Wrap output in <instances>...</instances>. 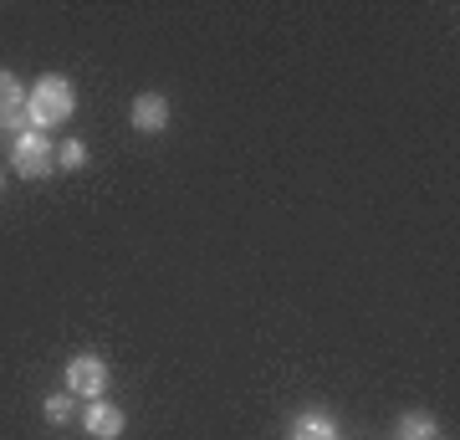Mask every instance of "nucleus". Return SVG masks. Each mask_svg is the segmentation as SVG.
<instances>
[{
	"mask_svg": "<svg viewBox=\"0 0 460 440\" xmlns=\"http://www.w3.org/2000/svg\"><path fill=\"white\" fill-rule=\"evenodd\" d=\"M72 108H77V93H72L66 77H41L31 87V98H26V118H31L36 133H47L51 123H66Z\"/></svg>",
	"mask_w": 460,
	"mask_h": 440,
	"instance_id": "f257e3e1",
	"label": "nucleus"
},
{
	"mask_svg": "<svg viewBox=\"0 0 460 440\" xmlns=\"http://www.w3.org/2000/svg\"><path fill=\"white\" fill-rule=\"evenodd\" d=\"M26 98H21V87H16V77L11 72H0V129H21L26 133Z\"/></svg>",
	"mask_w": 460,
	"mask_h": 440,
	"instance_id": "20e7f679",
	"label": "nucleus"
},
{
	"mask_svg": "<svg viewBox=\"0 0 460 440\" xmlns=\"http://www.w3.org/2000/svg\"><path fill=\"white\" fill-rule=\"evenodd\" d=\"M51 164H57V159H51L47 133H36V129L16 133V175H21V180H41Z\"/></svg>",
	"mask_w": 460,
	"mask_h": 440,
	"instance_id": "f03ea898",
	"label": "nucleus"
},
{
	"mask_svg": "<svg viewBox=\"0 0 460 440\" xmlns=\"http://www.w3.org/2000/svg\"><path fill=\"white\" fill-rule=\"evenodd\" d=\"M87 430H93L98 440L123 436V409H118V405H93V409H87Z\"/></svg>",
	"mask_w": 460,
	"mask_h": 440,
	"instance_id": "423d86ee",
	"label": "nucleus"
},
{
	"mask_svg": "<svg viewBox=\"0 0 460 440\" xmlns=\"http://www.w3.org/2000/svg\"><path fill=\"white\" fill-rule=\"evenodd\" d=\"M296 440H338V430H332L328 415H302L296 420Z\"/></svg>",
	"mask_w": 460,
	"mask_h": 440,
	"instance_id": "0eeeda50",
	"label": "nucleus"
},
{
	"mask_svg": "<svg viewBox=\"0 0 460 440\" xmlns=\"http://www.w3.org/2000/svg\"><path fill=\"white\" fill-rule=\"evenodd\" d=\"M399 436L404 440H435V420H429V415H404V420H399Z\"/></svg>",
	"mask_w": 460,
	"mask_h": 440,
	"instance_id": "6e6552de",
	"label": "nucleus"
},
{
	"mask_svg": "<svg viewBox=\"0 0 460 440\" xmlns=\"http://www.w3.org/2000/svg\"><path fill=\"white\" fill-rule=\"evenodd\" d=\"M47 420H51V425H66V420H72V394H51V400H47Z\"/></svg>",
	"mask_w": 460,
	"mask_h": 440,
	"instance_id": "9d476101",
	"label": "nucleus"
},
{
	"mask_svg": "<svg viewBox=\"0 0 460 440\" xmlns=\"http://www.w3.org/2000/svg\"><path fill=\"white\" fill-rule=\"evenodd\" d=\"M57 164H62V169H83V164H87L83 139H72V144H62V148H57Z\"/></svg>",
	"mask_w": 460,
	"mask_h": 440,
	"instance_id": "1a4fd4ad",
	"label": "nucleus"
},
{
	"mask_svg": "<svg viewBox=\"0 0 460 440\" xmlns=\"http://www.w3.org/2000/svg\"><path fill=\"white\" fill-rule=\"evenodd\" d=\"M66 390L83 394V400H93V394L108 390V369H102V359H93V354H83V359L66 364Z\"/></svg>",
	"mask_w": 460,
	"mask_h": 440,
	"instance_id": "7ed1b4c3",
	"label": "nucleus"
},
{
	"mask_svg": "<svg viewBox=\"0 0 460 440\" xmlns=\"http://www.w3.org/2000/svg\"><path fill=\"white\" fill-rule=\"evenodd\" d=\"M169 123V103L159 93H144V98H133V129L144 133H159Z\"/></svg>",
	"mask_w": 460,
	"mask_h": 440,
	"instance_id": "39448f33",
	"label": "nucleus"
}]
</instances>
